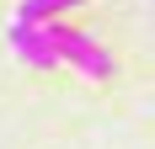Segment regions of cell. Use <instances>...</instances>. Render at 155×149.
<instances>
[{"label":"cell","instance_id":"cell-1","mask_svg":"<svg viewBox=\"0 0 155 149\" xmlns=\"http://www.w3.org/2000/svg\"><path fill=\"white\" fill-rule=\"evenodd\" d=\"M43 32H48V43H54V53H59V64H70V69H80L86 80H112V53L102 43H96L91 32H80V27H64L59 16L54 21H43Z\"/></svg>","mask_w":155,"mask_h":149},{"label":"cell","instance_id":"cell-3","mask_svg":"<svg viewBox=\"0 0 155 149\" xmlns=\"http://www.w3.org/2000/svg\"><path fill=\"white\" fill-rule=\"evenodd\" d=\"M75 5H86V0H21V5H16V21L43 27V21H54V16H64V11H75Z\"/></svg>","mask_w":155,"mask_h":149},{"label":"cell","instance_id":"cell-2","mask_svg":"<svg viewBox=\"0 0 155 149\" xmlns=\"http://www.w3.org/2000/svg\"><path fill=\"white\" fill-rule=\"evenodd\" d=\"M11 53L21 64H32V69H54L59 64V53H54V43H48V32L43 27H32V21H11Z\"/></svg>","mask_w":155,"mask_h":149}]
</instances>
